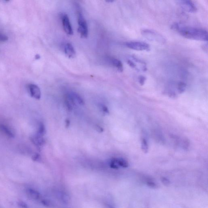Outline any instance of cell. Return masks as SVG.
<instances>
[{
    "instance_id": "cell-9",
    "label": "cell",
    "mask_w": 208,
    "mask_h": 208,
    "mask_svg": "<svg viewBox=\"0 0 208 208\" xmlns=\"http://www.w3.org/2000/svg\"><path fill=\"white\" fill-rule=\"evenodd\" d=\"M0 131L10 138H14L15 133L10 127L3 124H0Z\"/></svg>"
},
{
    "instance_id": "cell-11",
    "label": "cell",
    "mask_w": 208,
    "mask_h": 208,
    "mask_svg": "<svg viewBox=\"0 0 208 208\" xmlns=\"http://www.w3.org/2000/svg\"><path fill=\"white\" fill-rule=\"evenodd\" d=\"M26 193L30 198L37 200L40 198V195L37 191L33 189L28 188L26 190Z\"/></svg>"
},
{
    "instance_id": "cell-26",
    "label": "cell",
    "mask_w": 208,
    "mask_h": 208,
    "mask_svg": "<svg viewBox=\"0 0 208 208\" xmlns=\"http://www.w3.org/2000/svg\"><path fill=\"white\" fill-rule=\"evenodd\" d=\"M147 184L148 185V186L150 187L153 188H155L157 187V185L154 182H153V181H150L149 180L147 182Z\"/></svg>"
},
{
    "instance_id": "cell-22",
    "label": "cell",
    "mask_w": 208,
    "mask_h": 208,
    "mask_svg": "<svg viewBox=\"0 0 208 208\" xmlns=\"http://www.w3.org/2000/svg\"><path fill=\"white\" fill-rule=\"evenodd\" d=\"M146 80V78L144 76H142V75H140V76H139V84H140V85H141V86H142V85H144V84Z\"/></svg>"
},
{
    "instance_id": "cell-8",
    "label": "cell",
    "mask_w": 208,
    "mask_h": 208,
    "mask_svg": "<svg viewBox=\"0 0 208 208\" xmlns=\"http://www.w3.org/2000/svg\"><path fill=\"white\" fill-rule=\"evenodd\" d=\"M30 139L33 144L39 148L42 146L45 143V141L43 137L37 134L31 137Z\"/></svg>"
},
{
    "instance_id": "cell-5",
    "label": "cell",
    "mask_w": 208,
    "mask_h": 208,
    "mask_svg": "<svg viewBox=\"0 0 208 208\" xmlns=\"http://www.w3.org/2000/svg\"><path fill=\"white\" fill-rule=\"evenodd\" d=\"M179 5L183 10L188 12L193 13L196 12L197 9L195 4L191 1L189 0L178 1Z\"/></svg>"
},
{
    "instance_id": "cell-31",
    "label": "cell",
    "mask_w": 208,
    "mask_h": 208,
    "mask_svg": "<svg viewBox=\"0 0 208 208\" xmlns=\"http://www.w3.org/2000/svg\"><path fill=\"white\" fill-rule=\"evenodd\" d=\"M65 123H66V128H68L70 126V120L69 119H66V121H65Z\"/></svg>"
},
{
    "instance_id": "cell-7",
    "label": "cell",
    "mask_w": 208,
    "mask_h": 208,
    "mask_svg": "<svg viewBox=\"0 0 208 208\" xmlns=\"http://www.w3.org/2000/svg\"><path fill=\"white\" fill-rule=\"evenodd\" d=\"M28 91L31 97L36 99H40L41 96L40 89L35 84H30L28 87Z\"/></svg>"
},
{
    "instance_id": "cell-23",
    "label": "cell",
    "mask_w": 208,
    "mask_h": 208,
    "mask_svg": "<svg viewBox=\"0 0 208 208\" xmlns=\"http://www.w3.org/2000/svg\"><path fill=\"white\" fill-rule=\"evenodd\" d=\"M8 40V37L6 35L0 33V42H6Z\"/></svg>"
},
{
    "instance_id": "cell-12",
    "label": "cell",
    "mask_w": 208,
    "mask_h": 208,
    "mask_svg": "<svg viewBox=\"0 0 208 208\" xmlns=\"http://www.w3.org/2000/svg\"><path fill=\"white\" fill-rule=\"evenodd\" d=\"M111 63L116 68L118 71L122 72L123 71V66L122 63L120 60L116 58H112L111 60Z\"/></svg>"
},
{
    "instance_id": "cell-15",
    "label": "cell",
    "mask_w": 208,
    "mask_h": 208,
    "mask_svg": "<svg viewBox=\"0 0 208 208\" xmlns=\"http://www.w3.org/2000/svg\"><path fill=\"white\" fill-rule=\"evenodd\" d=\"M117 162L119 167L126 168L129 166L127 161L123 158H117Z\"/></svg>"
},
{
    "instance_id": "cell-6",
    "label": "cell",
    "mask_w": 208,
    "mask_h": 208,
    "mask_svg": "<svg viewBox=\"0 0 208 208\" xmlns=\"http://www.w3.org/2000/svg\"><path fill=\"white\" fill-rule=\"evenodd\" d=\"M61 18L63 28L65 33L68 35H72L73 34V30L68 15L66 14H63L61 16Z\"/></svg>"
},
{
    "instance_id": "cell-28",
    "label": "cell",
    "mask_w": 208,
    "mask_h": 208,
    "mask_svg": "<svg viewBox=\"0 0 208 208\" xmlns=\"http://www.w3.org/2000/svg\"><path fill=\"white\" fill-rule=\"evenodd\" d=\"M162 183H163L165 185H168L170 184V181L169 180L167 179V178H165V177H163L162 178Z\"/></svg>"
},
{
    "instance_id": "cell-10",
    "label": "cell",
    "mask_w": 208,
    "mask_h": 208,
    "mask_svg": "<svg viewBox=\"0 0 208 208\" xmlns=\"http://www.w3.org/2000/svg\"><path fill=\"white\" fill-rule=\"evenodd\" d=\"M64 52L66 55L69 58H74L76 55V51L74 47L70 43L66 44L64 46Z\"/></svg>"
},
{
    "instance_id": "cell-21",
    "label": "cell",
    "mask_w": 208,
    "mask_h": 208,
    "mask_svg": "<svg viewBox=\"0 0 208 208\" xmlns=\"http://www.w3.org/2000/svg\"><path fill=\"white\" fill-rule=\"evenodd\" d=\"M32 160L34 162H39L42 160L41 157L38 153L34 154L32 157Z\"/></svg>"
},
{
    "instance_id": "cell-30",
    "label": "cell",
    "mask_w": 208,
    "mask_h": 208,
    "mask_svg": "<svg viewBox=\"0 0 208 208\" xmlns=\"http://www.w3.org/2000/svg\"><path fill=\"white\" fill-rule=\"evenodd\" d=\"M95 128L97 131L99 132H103V128L101 126H99V125H96Z\"/></svg>"
},
{
    "instance_id": "cell-27",
    "label": "cell",
    "mask_w": 208,
    "mask_h": 208,
    "mask_svg": "<svg viewBox=\"0 0 208 208\" xmlns=\"http://www.w3.org/2000/svg\"><path fill=\"white\" fill-rule=\"evenodd\" d=\"M42 203L44 205L47 207H51L52 205V203L50 201L48 200H43L42 201Z\"/></svg>"
},
{
    "instance_id": "cell-18",
    "label": "cell",
    "mask_w": 208,
    "mask_h": 208,
    "mask_svg": "<svg viewBox=\"0 0 208 208\" xmlns=\"http://www.w3.org/2000/svg\"><path fill=\"white\" fill-rule=\"evenodd\" d=\"M110 167L113 169H118L120 168L117 163V158L112 159L110 161Z\"/></svg>"
},
{
    "instance_id": "cell-24",
    "label": "cell",
    "mask_w": 208,
    "mask_h": 208,
    "mask_svg": "<svg viewBox=\"0 0 208 208\" xmlns=\"http://www.w3.org/2000/svg\"><path fill=\"white\" fill-rule=\"evenodd\" d=\"M127 63L129 66H130L131 68H134V69H137V67L136 64H135V62H133L132 60H128L127 61Z\"/></svg>"
},
{
    "instance_id": "cell-1",
    "label": "cell",
    "mask_w": 208,
    "mask_h": 208,
    "mask_svg": "<svg viewBox=\"0 0 208 208\" xmlns=\"http://www.w3.org/2000/svg\"><path fill=\"white\" fill-rule=\"evenodd\" d=\"M171 28L184 38L201 41H208L207 31L202 28L183 26L178 23L172 24Z\"/></svg>"
},
{
    "instance_id": "cell-29",
    "label": "cell",
    "mask_w": 208,
    "mask_h": 208,
    "mask_svg": "<svg viewBox=\"0 0 208 208\" xmlns=\"http://www.w3.org/2000/svg\"><path fill=\"white\" fill-rule=\"evenodd\" d=\"M101 109L104 113L107 114H109V113H110V111H109V109H108L107 106L102 105L101 107Z\"/></svg>"
},
{
    "instance_id": "cell-4",
    "label": "cell",
    "mask_w": 208,
    "mask_h": 208,
    "mask_svg": "<svg viewBox=\"0 0 208 208\" xmlns=\"http://www.w3.org/2000/svg\"><path fill=\"white\" fill-rule=\"evenodd\" d=\"M125 45L128 48L135 51H148L150 49L149 45L142 42H126Z\"/></svg>"
},
{
    "instance_id": "cell-20",
    "label": "cell",
    "mask_w": 208,
    "mask_h": 208,
    "mask_svg": "<svg viewBox=\"0 0 208 208\" xmlns=\"http://www.w3.org/2000/svg\"><path fill=\"white\" fill-rule=\"evenodd\" d=\"M61 199L65 204L68 203L69 200H70L69 196L67 195L64 194V193L61 195Z\"/></svg>"
},
{
    "instance_id": "cell-32",
    "label": "cell",
    "mask_w": 208,
    "mask_h": 208,
    "mask_svg": "<svg viewBox=\"0 0 208 208\" xmlns=\"http://www.w3.org/2000/svg\"><path fill=\"white\" fill-rule=\"evenodd\" d=\"M40 58V56L39 55H37L35 56V58L36 60H38V59H39Z\"/></svg>"
},
{
    "instance_id": "cell-17",
    "label": "cell",
    "mask_w": 208,
    "mask_h": 208,
    "mask_svg": "<svg viewBox=\"0 0 208 208\" xmlns=\"http://www.w3.org/2000/svg\"><path fill=\"white\" fill-rule=\"evenodd\" d=\"M186 84L183 82H180L178 83L177 86V90L178 93L182 94L184 92L186 89Z\"/></svg>"
},
{
    "instance_id": "cell-3",
    "label": "cell",
    "mask_w": 208,
    "mask_h": 208,
    "mask_svg": "<svg viewBox=\"0 0 208 208\" xmlns=\"http://www.w3.org/2000/svg\"><path fill=\"white\" fill-rule=\"evenodd\" d=\"M141 33L148 40L163 43L166 42V40L164 37L154 31L148 29H144L141 31Z\"/></svg>"
},
{
    "instance_id": "cell-13",
    "label": "cell",
    "mask_w": 208,
    "mask_h": 208,
    "mask_svg": "<svg viewBox=\"0 0 208 208\" xmlns=\"http://www.w3.org/2000/svg\"><path fill=\"white\" fill-rule=\"evenodd\" d=\"M46 133V129L44 124L42 122H41L39 124L38 130L36 134L40 136L43 137L44 135H45Z\"/></svg>"
},
{
    "instance_id": "cell-25",
    "label": "cell",
    "mask_w": 208,
    "mask_h": 208,
    "mask_svg": "<svg viewBox=\"0 0 208 208\" xmlns=\"http://www.w3.org/2000/svg\"><path fill=\"white\" fill-rule=\"evenodd\" d=\"M18 206L21 208H28V205L24 202L20 201L18 202Z\"/></svg>"
},
{
    "instance_id": "cell-19",
    "label": "cell",
    "mask_w": 208,
    "mask_h": 208,
    "mask_svg": "<svg viewBox=\"0 0 208 208\" xmlns=\"http://www.w3.org/2000/svg\"><path fill=\"white\" fill-rule=\"evenodd\" d=\"M64 103H65V106H66L67 109L69 111H72V103L66 97L65 98V101H64Z\"/></svg>"
},
{
    "instance_id": "cell-2",
    "label": "cell",
    "mask_w": 208,
    "mask_h": 208,
    "mask_svg": "<svg viewBox=\"0 0 208 208\" xmlns=\"http://www.w3.org/2000/svg\"><path fill=\"white\" fill-rule=\"evenodd\" d=\"M78 31L80 36L83 38H86L88 36V26L86 21L83 17L82 13L78 12Z\"/></svg>"
},
{
    "instance_id": "cell-14",
    "label": "cell",
    "mask_w": 208,
    "mask_h": 208,
    "mask_svg": "<svg viewBox=\"0 0 208 208\" xmlns=\"http://www.w3.org/2000/svg\"><path fill=\"white\" fill-rule=\"evenodd\" d=\"M141 148L143 152L145 154L148 153L149 149L148 143L145 138H143L141 139Z\"/></svg>"
},
{
    "instance_id": "cell-16",
    "label": "cell",
    "mask_w": 208,
    "mask_h": 208,
    "mask_svg": "<svg viewBox=\"0 0 208 208\" xmlns=\"http://www.w3.org/2000/svg\"><path fill=\"white\" fill-rule=\"evenodd\" d=\"M72 94L73 96V98H74V101H77L78 103H79L80 105H84L85 102L84 100L79 95L76 93H72Z\"/></svg>"
}]
</instances>
